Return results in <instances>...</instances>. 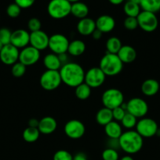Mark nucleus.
Returning a JSON list of instances; mask_svg holds the SVG:
<instances>
[{
	"instance_id": "nucleus-1",
	"label": "nucleus",
	"mask_w": 160,
	"mask_h": 160,
	"mask_svg": "<svg viewBox=\"0 0 160 160\" xmlns=\"http://www.w3.org/2000/svg\"><path fill=\"white\" fill-rule=\"evenodd\" d=\"M59 72L62 82L68 87L75 88L84 82L86 72L83 67L76 62H68L64 64Z\"/></svg>"
},
{
	"instance_id": "nucleus-2",
	"label": "nucleus",
	"mask_w": 160,
	"mask_h": 160,
	"mask_svg": "<svg viewBox=\"0 0 160 160\" xmlns=\"http://www.w3.org/2000/svg\"><path fill=\"white\" fill-rule=\"evenodd\" d=\"M119 148L128 155L139 152L144 145V138L133 130H128L119 138Z\"/></svg>"
},
{
	"instance_id": "nucleus-3",
	"label": "nucleus",
	"mask_w": 160,
	"mask_h": 160,
	"mask_svg": "<svg viewBox=\"0 0 160 160\" xmlns=\"http://www.w3.org/2000/svg\"><path fill=\"white\" fill-rule=\"evenodd\" d=\"M123 65L117 54L107 52L100 59L99 67L106 77H114L122 72Z\"/></svg>"
},
{
	"instance_id": "nucleus-4",
	"label": "nucleus",
	"mask_w": 160,
	"mask_h": 160,
	"mask_svg": "<svg viewBox=\"0 0 160 160\" xmlns=\"http://www.w3.org/2000/svg\"><path fill=\"white\" fill-rule=\"evenodd\" d=\"M72 3L67 0H51L47 6L48 14L55 20H61L71 14Z\"/></svg>"
},
{
	"instance_id": "nucleus-5",
	"label": "nucleus",
	"mask_w": 160,
	"mask_h": 160,
	"mask_svg": "<svg viewBox=\"0 0 160 160\" xmlns=\"http://www.w3.org/2000/svg\"><path fill=\"white\" fill-rule=\"evenodd\" d=\"M102 104L104 107L112 110L115 108L119 107L124 103V95L117 88H108L103 92L101 96Z\"/></svg>"
},
{
	"instance_id": "nucleus-6",
	"label": "nucleus",
	"mask_w": 160,
	"mask_h": 160,
	"mask_svg": "<svg viewBox=\"0 0 160 160\" xmlns=\"http://www.w3.org/2000/svg\"><path fill=\"white\" fill-rule=\"evenodd\" d=\"M62 83L59 70H46L42 73L39 79L40 86L45 91H53L60 87Z\"/></svg>"
},
{
	"instance_id": "nucleus-7",
	"label": "nucleus",
	"mask_w": 160,
	"mask_h": 160,
	"mask_svg": "<svg viewBox=\"0 0 160 160\" xmlns=\"http://www.w3.org/2000/svg\"><path fill=\"white\" fill-rule=\"evenodd\" d=\"M158 130V126L155 120L152 118L143 117L139 120L136 125V131L143 138H150L156 135Z\"/></svg>"
},
{
	"instance_id": "nucleus-8",
	"label": "nucleus",
	"mask_w": 160,
	"mask_h": 160,
	"mask_svg": "<svg viewBox=\"0 0 160 160\" xmlns=\"http://www.w3.org/2000/svg\"><path fill=\"white\" fill-rule=\"evenodd\" d=\"M138 27L144 31L151 33L155 31L158 26V20L155 13L142 10L136 17Z\"/></svg>"
},
{
	"instance_id": "nucleus-9",
	"label": "nucleus",
	"mask_w": 160,
	"mask_h": 160,
	"mask_svg": "<svg viewBox=\"0 0 160 160\" xmlns=\"http://www.w3.org/2000/svg\"><path fill=\"white\" fill-rule=\"evenodd\" d=\"M126 112L132 114L136 118H143L147 115L148 112V105L143 98H133L125 103Z\"/></svg>"
},
{
	"instance_id": "nucleus-10",
	"label": "nucleus",
	"mask_w": 160,
	"mask_h": 160,
	"mask_svg": "<svg viewBox=\"0 0 160 160\" xmlns=\"http://www.w3.org/2000/svg\"><path fill=\"white\" fill-rule=\"evenodd\" d=\"M70 42L65 35L62 34H54L50 36L49 46L50 51L56 55L67 52Z\"/></svg>"
},
{
	"instance_id": "nucleus-11",
	"label": "nucleus",
	"mask_w": 160,
	"mask_h": 160,
	"mask_svg": "<svg viewBox=\"0 0 160 160\" xmlns=\"http://www.w3.org/2000/svg\"><path fill=\"white\" fill-rule=\"evenodd\" d=\"M106 75L104 73L100 67H92L85 73L84 82L91 88H97L104 83Z\"/></svg>"
},
{
	"instance_id": "nucleus-12",
	"label": "nucleus",
	"mask_w": 160,
	"mask_h": 160,
	"mask_svg": "<svg viewBox=\"0 0 160 160\" xmlns=\"http://www.w3.org/2000/svg\"><path fill=\"white\" fill-rule=\"evenodd\" d=\"M64 131L67 138L73 140L80 139L86 132V127L78 120H71L65 123Z\"/></svg>"
},
{
	"instance_id": "nucleus-13",
	"label": "nucleus",
	"mask_w": 160,
	"mask_h": 160,
	"mask_svg": "<svg viewBox=\"0 0 160 160\" xmlns=\"http://www.w3.org/2000/svg\"><path fill=\"white\" fill-rule=\"evenodd\" d=\"M39 59H40V51L31 45H28L20 51L19 62L23 63L26 67L37 63Z\"/></svg>"
},
{
	"instance_id": "nucleus-14",
	"label": "nucleus",
	"mask_w": 160,
	"mask_h": 160,
	"mask_svg": "<svg viewBox=\"0 0 160 160\" xmlns=\"http://www.w3.org/2000/svg\"><path fill=\"white\" fill-rule=\"evenodd\" d=\"M20 51L11 44L4 45L0 52V60L3 63L8 66H13L19 61Z\"/></svg>"
},
{
	"instance_id": "nucleus-15",
	"label": "nucleus",
	"mask_w": 160,
	"mask_h": 160,
	"mask_svg": "<svg viewBox=\"0 0 160 160\" xmlns=\"http://www.w3.org/2000/svg\"><path fill=\"white\" fill-rule=\"evenodd\" d=\"M49 40L48 34L42 30L30 33V45L40 52L48 48Z\"/></svg>"
},
{
	"instance_id": "nucleus-16",
	"label": "nucleus",
	"mask_w": 160,
	"mask_h": 160,
	"mask_svg": "<svg viewBox=\"0 0 160 160\" xmlns=\"http://www.w3.org/2000/svg\"><path fill=\"white\" fill-rule=\"evenodd\" d=\"M10 44L18 49L28 46L30 44V32L24 29H17L13 31Z\"/></svg>"
},
{
	"instance_id": "nucleus-17",
	"label": "nucleus",
	"mask_w": 160,
	"mask_h": 160,
	"mask_svg": "<svg viewBox=\"0 0 160 160\" xmlns=\"http://www.w3.org/2000/svg\"><path fill=\"white\" fill-rule=\"evenodd\" d=\"M96 28L103 34L110 33L115 27V20L111 16L101 15L95 20Z\"/></svg>"
},
{
	"instance_id": "nucleus-18",
	"label": "nucleus",
	"mask_w": 160,
	"mask_h": 160,
	"mask_svg": "<svg viewBox=\"0 0 160 160\" xmlns=\"http://www.w3.org/2000/svg\"><path fill=\"white\" fill-rule=\"evenodd\" d=\"M77 31L81 35L89 36L93 34L94 31L97 29L96 28V22L89 17H86L79 20L77 23Z\"/></svg>"
},
{
	"instance_id": "nucleus-19",
	"label": "nucleus",
	"mask_w": 160,
	"mask_h": 160,
	"mask_svg": "<svg viewBox=\"0 0 160 160\" xmlns=\"http://www.w3.org/2000/svg\"><path fill=\"white\" fill-rule=\"evenodd\" d=\"M57 128L56 120L52 117H45L39 120V129L40 134H51L54 132Z\"/></svg>"
},
{
	"instance_id": "nucleus-20",
	"label": "nucleus",
	"mask_w": 160,
	"mask_h": 160,
	"mask_svg": "<svg viewBox=\"0 0 160 160\" xmlns=\"http://www.w3.org/2000/svg\"><path fill=\"white\" fill-rule=\"evenodd\" d=\"M117 55L123 64H128L134 62L137 56L136 49L128 45H122Z\"/></svg>"
},
{
	"instance_id": "nucleus-21",
	"label": "nucleus",
	"mask_w": 160,
	"mask_h": 160,
	"mask_svg": "<svg viewBox=\"0 0 160 160\" xmlns=\"http://www.w3.org/2000/svg\"><path fill=\"white\" fill-rule=\"evenodd\" d=\"M104 133L108 138L119 139L123 133L122 125L119 122L112 120L104 126Z\"/></svg>"
},
{
	"instance_id": "nucleus-22",
	"label": "nucleus",
	"mask_w": 160,
	"mask_h": 160,
	"mask_svg": "<svg viewBox=\"0 0 160 160\" xmlns=\"http://www.w3.org/2000/svg\"><path fill=\"white\" fill-rule=\"evenodd\" d=\"M159 83L155 79H147L141 84V92L146 96H154L159 91Z\"/></svg>"
},
{
	"instance_id": "nucleus-23",
	"label": "nucleus",
	"mask_w": 160,
	"mask_h": 160,
	"mask_svg": "<svg viewBox=\"0 0 160 160\" xmlns=\"http://www.w3.org/2000/svg\"><path fill=\"white\" fill-rule=\"evenodd\" d=\"M43 64L46 70H60L62 67L58 55L53 52L48 53L44 56Z\"/></svg>"
},
{
	"instance_id": "nucleus-24",
	"label": "nucleus",
	"mask_w": 160,
	"mask_h": 160,
	"mask_svg": "<svg viewBox=\"0 0 160 160\" xmlns=\"http://www.w3.org/2000/svg\"><path fill=\"white\" fill-rule=\"evenodd\" d=\"M86 44L83 41L79 39H75V40L70 42L67 48V53L70 56H80L85 52L86 51Z\"/></svg>"
},
{
	"instance_id": "nucleus-25",
	"label": "nucleus",
	"mask_w": 160,
	"mask_h": 160,
	"mask_svg": "<svg viewBox=\"0 0 160 160\" xmlns=\"http://www.w3.org/2000/svg\"><path fill=\"white\" fill-rule=\"evenodd\" d=\"M71 14L79 20L86 18L89 14V7L86 3L82 2L80 1L72 3V8H71Z\"/></svg>"
},
{
	"instance_id": "nucleus-26",
	"label": "nucleus",
	"mask_w": 160,
	"mask_h": 160,
	"mask_svg": "<svg viewBox=\"0 0 160 160\" xmlns=\"http://www.w3.org/2000/svg\"><path fill=\"white\" fill-rule=\"evenodd\" d=\"M112 120V110L108 108L103 107L102 109H99L96 114V121L100 126L104 127Z\"/></svg>"
},
{
	"instance_id": "nucleus-27",
	"label": "nucleus",
	"mask_w": 160,
	"mask_h": 160,
	"mask_svg": "<svg viewBox=\"0 0 160 160\" xmlns=\"http://www.w3.org/2000/svg\"><path fill=\"white\" fill-rule=\"evenodd\" d=\"M140 6L144 11L156 13L160 11V0H141Z\"/></svg>"
},
{
	"instance_id": "nucleus-28",
	"label": "nucleus",
	"mask_w": 160,
	"mask_h": 160,
	"mask_svg": "<svg viewBox=\"0 0 160 160\" xmlns=\"http://www.w3.org/2000/svg\"><path fill=\"white\" fill-rule=\"evenodd\" d=\"M122 42L117 37H111L106 42L107 52L118 54L120 48H122Z\"/></svg>"
},
{
	"instance_id": "nucleus-29",
	"label": "nucleus",
	"mask_w": 160,
	"mask_h": 160,
	"mask_svg": "<svg viewBox=\"0 0 160 160\" xmlns=\"http://www.w3.org/2000/svg\"><path fill=\"white\" fill-rule=\"evenodd\" d=\"M91 90H92V88L89 85H87L86 83L83 82V84H79L75 88V96L79 100H86L90 96Z\"/></svg>"
},
{
	"instance_id": "nucleus-30",
	"label": "nucleus",
	"mask_w": 160,
	"mask_h": 160,
	"mask_svg": "<svg viewBox=\"0 0 160 160\" xmlns=\"http://www.w3.org/2000/svg\"><path fill=\"white\" fill-rule=\"evenodd\" d=\"M40 134L38 128L28 127L23 132V139L28 143H33L39 138Z\"/></svg>"
},
{
	"instance_id": "nucleus-31",
	"label": "nucleus",
	"mask_w": 160,
	"mask_h": 160,
	"mask_svg": "<svg viewBox=\"0 0 160 160\" xmlns=\"http://www.w3.org/2000/svg\"><path fill=\"white\" fill-rule=\"evenodd\" d=\"M141 6L140 5L133 3L132 2L127 1L124 4L123 10L125 15L130 17H137L141 11Z\"/></svg>"
},
{
	"instance_id": "nucleus-32",
	"label": "nucleus",
	"mask_w": 160,
	"mask_h": 160,
	"mask_svg": "<svg viewBox=\"0 0 160 160\" xmlns=\"http://www.w3.org/2000/svg\"><path fill=\"white\" fill-rule=\"evenodd\" d=\"M136 123H137V118L133 116L132 114L126 112L122 120H121L120 123L122 128L127 130H132L133 128H136Z\"/></svg>"
},
{
	"instance_id": "nucleus-33",
	"label": "nucleus",
	"mask_w": 160,
	"mask_h": 160,
	"mask_svg": "<svg viewBox=\"0 0 160 160\" xmlns=\"http://www.w3.org/2000/svg\"><path fill=\"white\" fill-rule=\"evenodd\" d=\"M26 66L24 65L20 62H17L15 64L12 66L11 68V73H12L13 76L15 78H21L25 74L26 72Z\"/></svg>"
},
{
	"instance_id": "nucleus-34",
	"label": "nucleus",
	"mask_w": 160,
	"mask_h": 160,
	"mask_svg": "<svg viewBox=\"0 0 160 160\" xmlns=\"http://www.w3.org/2000/svg\"><path fill=\"white\" fill-rule=\"evenodd\" d=\"M126 109H125V103H123L121 106L117 108H115L112 109V117L113 120L119 122L120 123L121 120L124 117V116L126 113Z\"/></svg>"
},
{
	"instance_id": "nucleus-35",
	"label": "nucleus",
	"mask_w": 160,
	"mask_h": 160,
	"mask_svg": "<svg viewBox=\"0 0 160 160\" xmlns=\"http://www.w3.org/2000/svg\"><path fill=\"white\" fill-rule=\"evenodd\" d=\"M101 157L103 160H119V155L117 150L108 148L104 150Z\"/></svg>"
},
{
	"instance_id": "nucleus-36",
	"label": "nucleus",
	"mask_w": 160,
	"mask_h": 160,
	"mask_svg": "<svg viewBox=\"0 0 160 160\" xmlns=\"http://www.w3.org/2000/svg\"><path fill=\"white\" fill-rule=\"evenodd\" d=\"M12 31L6 28H0V42L3 45L10 44Z\"/></svg>"
},
{
	"instance_id": "nucleus-37",
	"label": "nucleus",
	"mask_w": 160,
	"mask_h": 160,
	"mask_svg": "<svg viewBox=\"0 0 160 160\" xmlns=\"http://www.w3.org/2000/svg\"><path fill=\"white\" fill-rule=\"evenodd\" d=\"M20 12H21V8L17 6L15 2L11 3L9 5L6 9V13L11 18H17L20 16Z\"/></svg>"
},
{
	"instance_id": "nucleus-38",
	"label": "nucleus",
	"mask_w": 160,
	"mask_h": 160,
	"mask_svg": "<svg viewBox=\"0 0 160 160\" xmlns=\"http://www.w3.org/2000/svg\"><path fill=\"white\" fill-rule=\"evenodd\" d=\"M53 160H73V156L69 152L61 149L54 153Z\"/></svg>"
},
{
	"instance_id": "nucleus-39",
	"label": "nucleus",
	"mask_w": 160,
	"mask_h": 160,
	"mask_svg": "<svg viewBox=\"0 0 160 160\" xmlns=\"http://www.w3.org/2000/svg\"><path fill=\"white\" fill-rule=\"evenodd\" d=\"M123 25L125 29L129 31H133L138 28V22L136 17H127L124 20Z\"/></svg>"
},
{
	"instance_id": "nucleus-40",
	"label": "nucleus",
	"mask_w": 160,
	"mask_h": 160,
	"mask_svg": "<svg viewBox=\"0 0 160 160\" xmlns=\"http://www.w3.org/2000/svg\"><path fill=\"white\" fill-rule=\"evenodd\" d=\"M41 27H42V23L40 20L36 17L31 18L28 22V28L31 32H35V31H40Z\"/></svg>"
},
{
	"instance_id": "nucleus-41",
	"label": "nucleus",
	"mask_w": 160,
	"mask_h": 160,
	"mask_svg": "<svg viewBox=\"0 0 160 160\" xmlns=\"http://www.w3.org/2000/svg\"><path fill=\"white\" fill-rule=\"evenodd\" d=\"M35 0H14V2L20 6L21 9H28L31 7Z\"/></svg>"
},
{
	"instance_id": "nucleus-42",
	"label": "nucleus",
	"mask_w": 160,
	"mask_h": 160,
	"mask_svg": "<svg viewBox=\"0 0 160 160\" xmlns=\"http://www.w3.org/2000/svg\"><path fill=\"white\" fill-rule=\"evenodd\" d=\"M108 148H113V149L117 150L119 148V139H110L108 141Z\"/></svg>"
},
{
	"instance_id": "nucleus-43",
	"label": "nucleus",
	"mask_w": 160,
	"mask_h": 160,
	"mask_svg": "<svg viewBox=\"0 0 160 160\" xmlns=\"http://www.w3.org/2000/svg\"><path fill=\"white\" fill-rule=\"evenodd\" d=\"M58 57H59L61 62L62 63V66L64 65V64H66L68 62V56H67V52L58 55Z\"/></svg>"
},
{
	"instance_id": "nucleus-44",
	"label": "nucleus",
	"mask_w": 160,
	"mask_h": 160,
	"mask_svg": "<svg viewBox=\"0 0 160 160\" xmlns=\"http://www.w3.org/2000/svg\"><path fill=\"white\" fill-rule=\"evenodd\" d=\"M39 123V120H38L37 119L31 118L28 120V127H30V128H38Z\"/></svg>"
},
{
	"instance_id": "nucleus-45",
	"label": "nucleus",
	"mask_w": 160,
	"mask_h": 160,
	"mask_svg": "<svg viewBox=\"0 0 160 160\" xmlns=\"http://www.w3.org/2000/svg\"><path fill=\"white\" fill-rule=\"evenodd\" d=\"M73 160H88L87 156L85 153L78 152L73 156Z\"/></svg>"
},
{
	"instance_id": "nucleus-46",
	"label": "nucleus",
	"mask_w": 160,
	"mask_h": 160,
	"mask_svg": "<svg viewBox=\"0 0 160 160\" xmlns=\"http://www.w3.org/2000/svg\"><path fill=\"white\" fill-rule=\"evenodd\" d=\"M102 35H103V33L97 29H96L95 31L93 32V34H91V36L93 37V38L95 39V40H99V39L101 38Z\"/></svg>"
},
{
	"instance_id": "nucleus-47",
	"label": "nucleus",
	"mask_w": 160,
	"mask_h": 160,
	"mask_svg": "<svg viewBox=\"0 0 160 160\" xmlns=\"http://www.w3.org/2000/svg\"><path fill=\"white\" fill-rule=\"evenodd\" d=\"M108 2H109L111 4L117 6V5L122 4V3L124 2V0H108Z\"/></svg>"
},
{
	"instance_id": "nucleus-48",
	"label": "nucleus",
	"mask_w": 160,
	"mask_h": 160,
	"mask_svg": "<svg viewBox=\"0 0 160 160\" xmlns=\"http://www.w3.org/2000/svg\"><path fill=\"white\" fill-rule=\"evenodd\" d=\"M119 160H134V159H133V157H132L130 155H127V156H122V157Z\"/></svg>"
},
{
	"instance_id": "nucleus-49",
	"label": "nucleus",
	"mask_w": 160,
	"mask_h": 160,
	"mask_svg": "<svg viewBox=\"0 0 160 160\" xmlns=\"http://www.w3.org/2000/svg\"><path fill=\"white\" fill-rule=\"evenodd\" d=\"M129 1L132 2H133V3H136V4L140 5V4H141V0H129Z\"/></svg>"
},
{
	"instance_id": "nucleus-50",
	"label": "nucleus",
	"mask_w": 160,
	"mask_h": 160,
	"mask_svg": "<svg viewBox=\"0 0 160 160\" xmlns=\"http://www.w3.org/2000/svg\"><path fill=\"white\" fill-rule=\"evenodd\" d=\"M67 1H68L69 2H71L72 4V3H75V2H79L80 0H67Z\"/></svg>"
},
{
	"instance_id": "nucleus-51",
	"label": "nucleus",
	"mask_w": 160,
	"mask_h": 160,
	"mask_svg": "<svg viewBox=\"0 0 160 160\" xmlns=\"http://www.w3.org/2000/svg\"><path fill=\"white\" fill-rule=\"evenodd\" d=\"M3 46H4V45H3V44H2V42H0V52H1V50L3 49Z\"/></svg>"
}]
</instances>
